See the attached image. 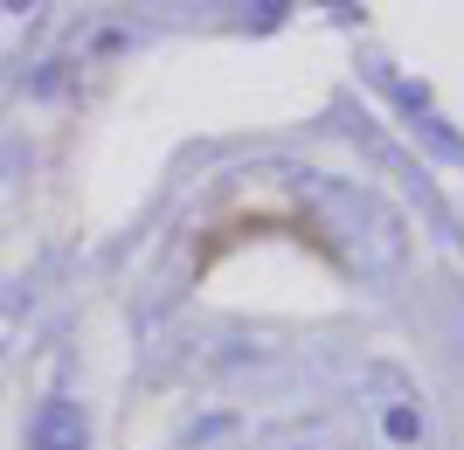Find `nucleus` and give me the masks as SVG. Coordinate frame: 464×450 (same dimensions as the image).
I'll list each match as a JSON object with an SVG mask.
<instances>
[]
</instances>
